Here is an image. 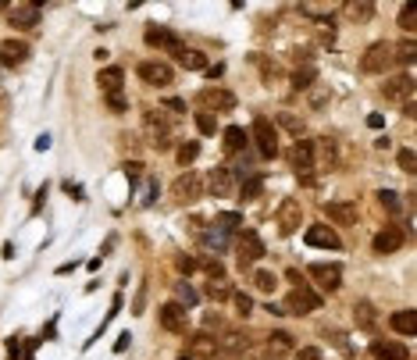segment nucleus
Instances as JSON below:
<instances>
[{"instance_id":"1","label":"nucleus","mask_w":417,"mask_h":360,"mask_svg":"<svg viewBox=\"0 0 417 360\" xmlns=\"http://www.w3.org/2000/svg\"><path fill=\"white\" fill-rule=\"evenodd\" d=\"M200 193H204L200 171H182V175L171 182V200H175V204H193V200H200Z\"/></svg>"},{"instance_id":"2","label":"nucleus","mask_w":417,"mask_h":360,"mask_svg":"<svg viewBox=\"0 0 417 360\" xmlns=\"http://www.w3.org/2000/svg\"><path fill=\"white\" fill-rule=\"evenodd\" d=\"M253 139H257V150H261L264 160L278 157V132H275V125H271L264 115L253 118Z\"/></svg>"},{"instance_id":"3","label":"nucleus","mask_w":417,"mask_h":360,"mask_svg":"<svg viewBox=\"0 0 417 360\" xmlns=\"http://www.w3.org/2000/svg\"><path fill=\"white\" fill-rule=\"evenodd\" d=\"M392 64V43H371L368 50H364V58H360V71L364 75H378V71H385Z\"/></svg>"},{"instance_id":"4","label":"nucleus","mask_w":417,"mask_h":360,"mask_svg":"<svg viewBox=\"0 0 417 360\" xmlns=\"http://www.w3.org/2000/svg\"><path fill=\"white\" fill-rule=\"evenodd\" d=\"M275 225H278V236H293V232L303 225V207L300 200H282L278 214H275Z\"/></svg>"},{"instance_id":"5","label":"nucleus","mask_w":417,"mask_h":360,"mask_svg":"<svg viewBox=\"0 0 417 360\" xmlns=\"http://www.w3.org/2000/svg\"><path fill=\"white\" fill-rule=\"evenodd\" d=\"M318 307H321V296L314 289H307V285H296V289L285 296V311L289 314H311Z\"/></svg>"},{"instance_id":"6","label":"nucleus","mask_w":417,"mask_h":360,"mask_svg":"<svg viewBox=\"0 0 417 360\" xmlns=\"http://www.w3.org/2000/svg\"><path fill=\"white\" fill-rule=\"evenodd\" d=\"M196 104L211 107V111H232V107H235V93H228V89H222V86H207V89L196 93Z\"/></svg>"},{"instance_id":"7","label":"nucleus","mask_w":417,"mask_h":360,"mask_svg":"<svg viewBox=\"0 0 417 360\" xmlns=\"http://www.w3.org/2000/svg\"><path fill=\"white\" fill-rule=\"evenodd\" d=\"M235 254H239V264L243 267L250 261H261L264 257V243H261L257 232H239V236H235Z\"/></svg>"},{"instance_id":"8","label":"nucleus","mask_w":417,"mask_h":360,"mask_svg":"<svg viewBox=\"0 0 417 360\" xmlns=\"http://www.w3.org/2000/svg\"><path fill=\"white\" fill-rule=\"evenodd\" d=\"M143 121H147V129H150V139H154V147L165 150L168 143H171V121L160 115V111H147L143 115Z\"/></svg>"},{"instance_id":"9","label":"nucleus","mask_w":417,"mask_h":360,"mask_svg":"<svg viewBox=\"0 0 417 360\" xmlns=\"http://www.w3.org/2000/svg\"><path fill=\"white\" fill-rule=\"evenodd\" d=\"M303 239H307V246H318V250H342L339 232H335V228H329V225H311Z\"/></svg>"},{"instance_id":"10","label":"nucleus","mask_w":417,"mask_h":360,"mask_svg":"<svg viewBox=\"0 0 417 360\" xmlns=\"http://www.w3.org/2000/svg\"><path fill=\"white\" fill-rule=\"evenodd\" d=\"M307 272H311V278L321 285L324 293H335L339 282H342V267L339 264H311Z\"/></svg>"},{"instance_id":"11","label":"nucleus","mask_w":417,"mask_h":360,"mask_svg":"<svg viewBox=\"0 0 417 360\" xmlns=\"http://www.w3.org/2000/svg\"><path fill=\"white\" fill-rule=\"evenodd\" d=\"M139 79L150 82V86H171L175 82V71L165 61H143L139 64Z\"/></svg>"},{"instance_id":"12","label":"nucleus","mask_w":417,"mask_h":360,"mask_svg":"<svg viewBox=\"0 0 417 360\" xmlns=\"http://www.w3.org/2000/svg\"><path fill=\"white\" fill-rule=\"evenodd\" d=\"M29 43H22V40H4L0 43V64L4 68H18V64H25L29 61Z\"/></svg>"},{"instance_id":"13","label":"nucleus","mask_w":417,"mask_h":360,"mask_svg":"<svg viewBox=\"0 0 417 360\" xmlns=\"http://www.w3.org/2000/svg\"><path fill=\"white\" fill-rule=\"evenodd\" d=\"M289 165H293L300 175L311 171L314 168V143H307V139L293 143V147H289Z\"/></svg>"},{"instance_id":"14","label":"nucleus","mask_w":417,"mask_h":360,"mask_svg":"<svg viewBox=\"0 0 417 360\" xmlns=\"http://www.w3.org/2000/svg\"><path fill=\"white\" fill-rule=\"evenodd\" d=\"M374 254H382V257H389V254H396V250L403 246V232L396 228V225H389V228H382V232H374Z\"/></svg>"},{"instance_id":"15","label":"nucleus","mask_w":417,"mask_h":360,"mask_svg":"<svg viewBox=\"0 0 417 360\" xmlns=\"http://www.w3.org/2000/svg\"><path fill=\"white\" fill-rule=\"evenodd\" d=\"M147 43L157 47V50H171V53H182V43L171 29H160V25H150L147 29Z\"/></svg>"},{"instance_id":"16","label":"nucleus","mask_w":417,"mask_h":360,"mask_svg":"<svg viewBox=\"0 0 417 360\" xmlns=\"http://www.w3.org/2000/svg\"><path fill=\"white\" fill-rule=\"evenodd\" d=\"M382 97L385 100H410L414 97V79L410 75H396L382 86Z\"/></svg>"},{"instance_id":"17","label":"nucleus","mask_w":417,"mask_h":360,"mask_svg":"<svg viewBox=\"0 0 417 360\" xmlns=\"http://www.w3.org/2000/svg\"><path fill=\"white\" fill-rule=\"evenodd\" d=\"M186 357H193V360H217V343L211 335H193Z\"/></svg>"},{"instance_id":"18","label":"nucleus","mask_w":417,"mask_h":360,"mask_svg":"<svg viewBox=\"0 0 417 360\" xmlns=\"http://www.w3.org/2000/svg\"><path fill=\"white\" fill-rule=\"evenodd\" d=\"M160 325H165L168 332H186V307L165 303V307H160Z\"/></svg>"},{"instance_id":"19","label":"nucleus","mask_w":417,"mask_h":360,"mask_svg":"<svg viewBox=\"0 0 417 360\" xmlns=\"http://www.w3.org/2000/svg\"><path fill=\"white\" fill-rule=\"evenodd\" d=\"M324 214L335 221V225H342V228H350V225H357V207L353 204H346V200H335V204H329L324 207Z\"/></svg>"},{"instance_id":"20","label":"nucleus","mask_w":417,"mask_h":360,"mask_svg":"<svg viewBox=\"0 0 417 360\" xmlns=\"http://www.w3.org/2000/svg\"><path fill=\"white\" fill-rule=\"evenodd\" d=\"M371 357H378V360H407L410 353H407L403 343H382V339H374V343H371Z\"/></svg>"},{"instance_id":"21","label":"nucleus","mask_w":417,"mask_h":360,"mask_svg":"<svg viewBox=\"0 0 417 360\" xmlns=\"http://www.w3.org/2000/svg\"><path fill=\"white\" fill-rule=\"evenodd\" d=\"M214 343H217V350H225V353L235 357V353H243V350H246V335H243V332H235V328H225L222 335L214 339Z\"/></svg>"},{"instance_id":"22","label":"nucleus","mask_w":417,"mask_h":360,"mask_svg":"<svg viewBox=\"0 0 417 360\" xmlns=\"http://www.w3.org/2000/svg\"><path fill=\"white\" fill-rule=\"evenodd\" d=\"M11 25H40V4H25V8H8Z\"/></svg>"},{"instance_id":"23","label":"nucleus","mask_w":417,"mask_h":360,"mask_svg":"<svg viewBox=\"0 0 417 360\" xmlns=\"http://www.w3.org/2000/svg\"><path fill=\"white\" fill-rule=\"evenodd\" d=\"M204 189H211V196H225V193L232 189V171H228V168H214Z\"/></svg>"},{"instance_id":"24","label":"nucleus","mask_w":417,"mask_h":360,"mask_svg":"<svg viewBox=\"0 0 417 360\" xmlns=\"http://www.w3.org/2000/svg\"><path fill=\"white\" fill-rule=\"evenodd\" d=\"M121 79H125V75H121V68L111 64V68H104L100 75H97V86H104V93L111 97V93H121Z\"/></svg>"},{"instance_id":"25","label":"nucleus","mask_w":417,"mask_h":360,"mask_svg":"<svg viewBox=\"0 0 417 360\" xmlns=\"http://www.w3.org/2000/svg\"><path fill=\"white\" fill-rule=\"evenodd\" d=\"M392 332L414 335V332H417V314H414V311H396V314H392Z\"/></svg>"},{"instance_id":"26","label":"nucleus","mask_w":417,"mask_h":360,"mask_svg":"<svg viewBox=\"0 0 417 360\" xmlns=\"http://www.w3.org/2000/svg\"><path fill=\"white\" fill-rule=\"evenodd\" d=\"M214 228H222V232H235V228H243V214L239 211H222L214 218Z\"/></svg>"},{"instance_id":"27","label":"nucleus","mask_w":417,"mask_h":360,"mask_svg":"<svg viewBox=\"0 0 417 360\" xmlns=\"http://www.w3.org/2000/svg\"><path fill=\"white\" fill-rule=\"evenodd\" d=\"M392 58H396V61H403V64H414V58H417V43H414V36H407L403 43H396V47H392Z\"/></svg>"},{"instance_id":"28","label":"nucleus","mask_w":417,"mask_h":360,"mask_svg":"<svg viewBox=\"0 0 417 360\" xmlns=\"http://www.w3.org/2000/svg\"><path fill=\"white\" fill-rule=\"evenodd\" d=\"M222 139H225V147H228L232 154H239V150L246 147V132L239 129V125H228V129H225V136H222Z\"/></svg>"},{"instance_id":"29","label":"nucleus","mask_w":417,"mask_h":360,"mask_svg":"<svg viewBox=\"0 0 417 360\" xmlns=\"http://www.w3.org/2000/svg\"><path fill=\"white\" fill-rule=\"evenodd\" d=\"M178 64L189 68V71H204L207 68V58H204L200 50H182V53H178Z\"/></svg>"},{"instance_id":"30","label":"nucleus","mask_w":417,"mask_h":360,"mask_svg":"<svg viewBox=\"0 0 417 360\" xmlns=\"http://www.w3.org/2000/svg\"><path fill=\"white\" fill-rule=\"evenodd\" d=\"M175 296H178V307H196V303H200V293H196L189 282H178L175 285Z\"/></svg>"},{"instance_id":"31","label":"nucleus","mask_w":417,"mask_h":360,"mask_svg":"<svg viewBox=\"0 0 417 360\" xmlns=\"http://www.w3.org/2000/svg\"><path fill=\"white\" fill-rule=\"evenodd\" d=\"M200 236H204V243L211 250H225L228 246V232H222V228H200Z\"/></svg>"},{"instance_id":"32","label":"nucleus","mask_w":417,"mask_h":360,"mask_svg":"<svg viewBox=\"0 0 417 360\" xmlns=\"http://www.w3.org/2000/svg\"><path fill=\"white\" fill-rule=\"evenodd\" d=\"M267 350H271V353H275V357H282V353H289V350H293V335H285V332H275V335H271V339H267Z\"/></svg>"},{"instance_id":"33","label":"nucleus","mask_w":417,"mask_h":360,"mask_svg":"<svg viewBox=\"0 0 417 360\" xmlns=\"http://www.w3.org/2000/svg\"><path fill=\"white\" fill-rule=\"evenodd\" d=\"M196 157H200V143H182V147H178V165L182 168H189Z\"/></svg>"},{"instance_id":"34","label":"nucleus","mask_w":417,"mask_h":360,"mask_svg":"<svg viewBox=\"0 0 417 360\" xmlns=\"http://www.w3.org/2000/svg\"><path fill=\"white\" fill-rule=\"evenodd\" d=\"M311 82H314V68H311V64H300V68L293 71V86H296V89H311Z\"/></svg>"},{"instance_id":"35","label":"nucleus","mask_w":417,"mask_h":360,"mask_svg":"<svg viewBox=\"0 0 417 360\" xmlns=\"http://www.w3.org/2000/svg\"><path fill=\"white\" fill-rule=\"evenodd\" d=\"M346 14L353 18V22H368V18L374 14V4H357L353 0V4H346Z\"/></svg>"},{"instance_id":"36","label":"nucleus","mask_w":417,"mask_h":360,"mask_svg":"<svg viewBox=\"0 0 417 360\" xmlns=\"http://www.w3.org/2000/svg\"><path fill=\"white\" fill-rule=\"evenodd\" d=\"M175 267L182 275H196L200 272V257H189V254H178V261H175Z\"/></svg>"},{"instance_id":"37","label":"nucleus","mask_w":417,"mask_h":360,"mask_svg":"<svg viewBox=\"0 0 417 360\" xmlns=\"http://www.w3.org/2000/svg\"><path fill=\"white\" fill-rule=\"evenodd\" d=\"M253 285H257L261 293H275V285H278V278L271 275V272H257V275H253Z\"/></svg>"},{"instance_id":"38","label":"nucleus","mask_w":417,"mask_h":360,"mask_svg":"<svg viewBox=\"0 0 417 360\" xmlns=\"http://www.w3.org/2000/svg\"><path fill=\"white\" fill-rule=\"evenodd\" d=\"M207 296H211L214 303H225V300H232V289H228L225 282H211V285H207Z\"/></svg>"},{"instance_id":"39","label":"nucleus","mask_w":417,"mask_h":360,"mask_svg":"<svg viewBox=\"0 0 417 360\" xmlns=\"http://www.w3.org/2000/svg\"><path fill=\"white\" fill-rule=\"evenodd\" d=\"M414 25H417V4H403V11H400V29L414 32Z\"/></svg>"},{"instance_id":"40","label":"nucleus","mask_w":417,"mask_h":360,"mask_svg":"<svg viewBox=\"0 0 417 360\" xmlns=\"http://www.w3.org/2000/svg\"><path fill=\"white\" fill-rule=\"evenodd\" d=\"M378 204H382L385 211H392V214H400V207H403L400 196H396L392 189H382V193H378Z\"/></svg>"},{"instance_id":"41","label":"nucleus","mask_w":417,"mask_h":360,"mask_svg":"<svg viewBox=\"0 0 417 360\" xmlns=\"http://www.w3.org/2000/svg\"><path fill=\"white\" fill-rule=\"evenodd\" d=\"M232 303H235V311H239V317H250L253 314V300L246 293H232Z\"/></svg>"},{"instance_id":"42","label":"nucleus","mask_w":417,"mask_h":360,"mask_svg":"<svg viewBox=\"0 0 417 360\" xmlns=\"http://www.w3.org/2000/svg\"><path fill=\"white\" fill-rule=\"evenodd\" d=\"M396 160H400V168H403L407 175L417 171V157H414V150H400V154H396Z\"/></svg>"},{"instance_id":"43","label":"nucleus","mask_w":417,"mask_h":360,"mask_svg":"<svg viewBox=\"0 0 417 360\" xmlns=\"http://www.w3.org/2000/svg\"><path fill=\"white\" fill-rule=\"evenodd\" d=\"M200 267L211 275V282H225V267L217 264V261H200Z\"/></svg>"},{"instance_id":"44","label":"nucleus","mask_w":417,"mask_h":360,"mask_svg":"<svg viewBox=\"0 0 417 360\" xmlns=\"http://www.w3.org/2000/svg\"><path fill=\"white\" fill-rule=\"evenodd\" d=\"M314 147H321V157H324V165H332V160L339 157V150H335V143H332V139H321V143H314Z\"/></svg>"},{"instance_id":"45","label":"nucleus","mask_w":417,"mask_h":360,"mask_svg":"<svg viewBox=\"0 0 417 360\" xmlns=\"http://www.w3.org/2000/svg\"><path fill=\"white\" fill-rule=\"evenodd\" d=\"M196 129H200L204 136H214V132H217V121H214L211 115H196Z\"/></svg>"},{"instance_id":"46","label":"nucleus","mask_w":417,"mask_h":360,"mask_svg":"<svg viewBox=\"0 0 417 360\" xmlns=\"http://www.w3.org/2000/svg\"><path fill=\"white\" fill-rule=\"evenodd\" d=\"M207 332H217V335H222V332H225V321L217 317V314H207V317H204V335H207Z\"/></svg>"},{"instance_id":"47","label":"nucleus","mask_w":417,"mask_h":360,"mask_svg":"<svg viewBox=\"0 0 417 360\" xmlns=\"http://www.w3.org/2000/svg\"><path fill=\"white\" fill-rule=\"evenodd\" d=\"M278 125H285L289 132H296V136H303V121H300V118H293V115H278Z\"/></svg>"},{"instance_id":"48","label":"nucleus","mask_w":417,"mask_h":360,"mask_svg":"<svg viewBox=\"0 0 417 360\" xmlns=\"http://www.w3.org/2000/svg\"><path fill=\"white\" fill-rule=\"evenodd\" d=\"M371 314H374L371 303H357V325H371V321H374Z\"/></svg>"},{"instance_id":"49","label":"nucleus","mask_w":417,"mask_h":360,"mask_svg":"<svg viewBox=\"0 0 417 360\" xmlns=\"http://www.w3.org/2000/svg\"><path fill=\"white\" fill-rule=\"evenodd\" d=\"M261 189H264V182H261V178H253V182H246V189H243V200H253V196H261Z\"/></svg>"},{"instance_id":"50","label":"nucleus","mask_w":417,"mask_h":360,"mask_svg":"<svg viewBox=\"0 0 417 360\" xmlns=\"http://www.w3.org/2000/svg\"><path fill=\"white\" fill-rule=\"evenodd\" d=\"M293 360H321V350L318 346H303V350H296Z\"/></svg>"},{"instance_id":"51","label":"nucleus","mask_w":417,"mask_h":360,"mask_svg":"<svg viewBox=\"0 0 417 360\" xmlns=\"http://www.w3.org/2000/svg\"><path fill=\"white\" fill-rule=\"evenodd\" d=\"M125 175H129L132 182H139V178H143V165H132V160H129V165H125Z\"/></svg>"},{"instance_id":"52","label":"nucleus","mask_w":417,"mask_h":360,"mask_svg":"<svg viewBox=\"0 0 417 360\" xmlns=\"http://www.w3.org/2000/svg\"><path fill=\"white\" fill-rule=\"evenodd\" d=\"M204 71H207V79H222L225 75V64H207Z\"/></svg>"},{"instance_id":"53","label":"nucleus","mask_w":417,"mask_h":360,"mask_svg":"<svg viewBox=\"0 0 417 360\" xmlns=\"http://www.w3.org/2000/svg\"><path fill=\"white\" fill-rule=\"evenodd\" d=\"M107 104H111L115 111H125V100H121V93H111V97H107Z\"/></svg>"},{"instance_id":"54","label":"nucleus","mask_w":417,"mask_h":360,"mask_svg":"<svg viewBox=\"0 0 417 360\" xmlns=\"http://www.w3.org/2000/svg\"><path fill=\"white\" fill-rule=\"evenodd\" d=\"M129 343H132V339H129V332H125V335H118V343H115V350L121 353V350H129Z\"/></svg>"},{"instance_id":"55","label":"nucleus","mask_w":417,"mask_h":360,"mask_svg":"<svg viewBox=\"0 0 417 360\" xmlns=\"http://www.w3.org/2000/svg\"><path fill=\"white\" fill-rule=\"evenodd\" d=\"M165 104L171 107V111H178V115H182V111H186V104H182V100H165Z\"/></svg>"},{"instance_id":"56","label":"nucleus","mask_w":417,"mask_h":360,"mask_svg":"<svg viewBox=\"0 0 417 360\" xmlns=\"http://www.w3.org/2000/svg\"><path fill=\"white\" fill-rule=\"evenodd\" d=\"M178 360H193V357H178Z\"/></svg>"}]
</instances>
